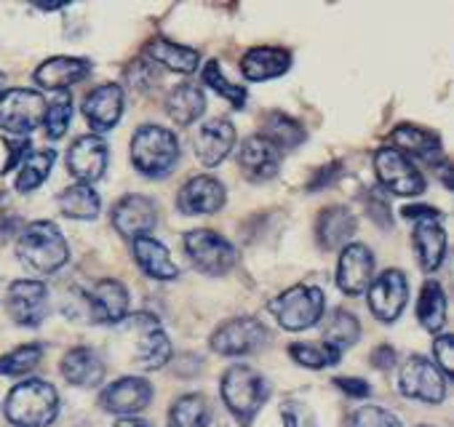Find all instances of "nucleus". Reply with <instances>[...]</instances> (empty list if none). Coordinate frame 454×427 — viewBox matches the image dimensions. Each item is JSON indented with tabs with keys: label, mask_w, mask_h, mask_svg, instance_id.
I'll return each instance as SVG.
<instances>
[{
	"label": "nucleus",
	"mask_w": 454,
	"mask_h": 427,
	"mask_svg": "<svg viewBox=\"0 0 454 427\" xmlns=\"http://www.w3.org/2000/svg\"><path fill=\"white\" fill-rule=\"evenodd\" d=\"M17 254L27 270L38 276H51L67 262L70 246L54 222H33L22 230L17 241Z\"/></svg>",
	"instance_id": "nucleus-1"
},
{
	"label": "nucleus",
	"mask_w": 454,
	"mask_h": 427,
	"mask_svg": "<svg viewBox=\"0 0 454 427\" xmlns=\"http://www.w3.org/2000/svg\"><path fill=\"white\" fill-rule=\"evenodd\" d=\"M4 411L17 427H46L59 411V395L49 382L27 379L9 392Z\"/></svg>",
	"instance_id": "nucleus-2"
},
{
	"label": "nucleus",
	"mask_w": 454,
	"mask_h": 427,
	"mask_svg": "<svg viewBox=\"0 0 454 427\" xmlns=\"http://www.w3.org/2000/svg\"><path fill=\"white\" fill-rule=\"evenodd\" d=\"M179 160V142L163 126H142L131 139V163L150 179H163Z\"/></svg>",
	"instance_id": "nucleus-3"
},
{
	"label": "nucleus",
	"mask_w": 454,
	"mask_h": 427,
	"mask_svg": "<svg viewBox=\"0 0 454 427\" xmlns=\"http://www.w3.org/2000/svg\"><path fill=\"white\" fill-rule=\"evenodd\" d=\"M268 382L249 366H233L222 377V400L241 422H252L268 400Z\"/></svg>",
	"instance_id": "nucleus-4"
},
{
	"label": "nucleus",
	"mask_w": 454,
	"mask_h": 427,
	"mask_svg": "<svg viewBox=\"0 0 454 427\" xmlns=\"http://www.w3.org/2000/svg\"><path fill=\"white\" fill-rule=\"evenodd\" d=\"M326 307V294L318 286H292L270 302V313L286 331H302L321 321Z\"/></svg>",
	"instance_id": "nucleus-5"
},
{
	"label": "nucleus",
	"mask_w": 454,
	"mask_h": 427,
	"mask_svg": "<svg viewBox=\"0 0 454 427\" xmlns=\"http://www.w3.org/2000/svg\"><path fill=\"white\" fill-rule=\"evenodd\" d=\"M43 115H46L43 94L30 89L0 91V128L4 131L14 136H27L38 126H43Z\"/></svg>",
	"instance_id": "nucleus-6"
},
{
	"label": "nucleus",
	"mask_w": 454,
	"mask_h": 427,
	"mask_svg": "<svg viewBox=\"0 0 454 427\" xmlns=\"http://www.w3.org/2000/svg\"><path fill=\"white\" fill-rule=\"evenodd\" d=\"M184 249L190 254V262L206 276H222L239 260L236 249L214 230H190L184 236Z\"/></svg>",
	"instance_id": "nucleus-7"
},
{
	"label": "nucleus",
	"mask_w": 454,
	"mask_h": 427,
	"mask_svg": "<svg viewBox=\"0 0 454 427\" xmlns=\"http://www.w3.org/2000/svg\"><path fill=\"white\" fill-rule=\"evenodd\" d=\"M398 387L406 398L422 400V403H441L446 398V379L438 371V366L427 358H409L401 366Z\"/></svg>",
	"instance_id": "nucleus-8"
},
{
	"label": "nucleus",
	"mask_w": 454,
	"mask_h": 427,
	"mask_svg": "<svg viewBox=\"0 0 454 427\" xmlns=\"http://www.w3.org/2000/svg\"><path fill=\"white\" fill-rule=\"evenodd\" d=\"M268 337L270 334L260 321H254V318H231L214 331L211 347L219 355H249V353H257L268 342Z\"/></svg>",
	"instance_id": "nucleus-9"
},
{
	"label": "nucleus",
	"mask_w": 454,
	"mask_h": 427,
	"mask_svg": "<svg viewBox=\"0 0 454 427\" xmlns=\"http://www.w3.org/2000/svg\"><path fill=\"white\" fill-rule=\"evenodd\" d=\"M374 171L385 190L395 195H419L425 190V176L393 147H382L374 155Z\"/></svg>",
	"instance_id": "nucleus-10"
},
{
	"label": "nucleus",
	"mask_w": 454,
	"mask_h": 427,
	"mask_svg": "<svg viewBox=\"0 0 454 427\" xmlns=\"http://www.w3.org/2000/svg\"><path fill=\"white\" fill-rule=\"evenodd\" d=\"M369 310L374 313V318L385 321V323H393L401 310L406 307V299H409V281L401 270H385L382 276H377L369 289Z\"/></svg>",
	"instance_id": "nucleus-11"
},
{
	"label": "nucleus",
	"mask_w": 454,
	"mask_h": 427,
	"mask_svg": "<svg viewBox=\"0 0 454 427\" xmlns=\"http://www.w3.org/2000/svg\"><path fill=\"white\" fill-rule=\"evenodd\" d=\"M9 315L20 326H41L49 307V289L41 281H14L6 294Z\"/></svg>",
	"instance_id": "nucleus-12"
},
{
	"label": "nucleus",
	"mask_w": 454,
	"mask_h": 427,
	"mask_svg": "<svg viewBox=\"0 0 454 427\" xmlns=\"http://www.w3.org/2000/svg\"><path fill=\"white\" fill-rule=\"evenodd\" d=\"M129 329L137 331V363L147 371L166 366V361L171 358V342L163 334L160 323L153 315H131L129 318Z\"/></svg>",
	"instance_id": "nucleus-13"
},
{
	"label": "nucleus",
	"mask_w": 454,
	"mask_h": 427,
	"mask_svg": "<svg viewBox=\"0 0 454 427\" xmlns=\"http://www.w3.org/2000/svg\"><path fill=\"white\" fill-rule=\"evenodd\" d=\"M107 160H110L107 142L97 134H86V136L75 139L70 152H67V168L83 184L102 179L107 171Z\"/></svg>",
	"instance_id": "nucleus-14"
},
{
	"label": "nucleus",
	"mask_w": 454,
	"mask_h": 427,
	"mask_svg": "<svg viewBox=\"0 0 454 427\" xmlns=\"http://www.w3.org/2000/svg\"><path fill=\"white\" fill-rule=\"evenodd\" d=\"M236 144V126L224 118L206 120L192 134V152L203 166H216L231 155Z\"/></svg>",
	"instance_id": "nucleus-15"
},
{
	"label": "nucleus",
	"mask_w": 454,
	"mask_h": 427,
	"mask_svg": "<svg viewBox=\"0 0 454 427\" xmlns=\"http://www.w3.org/2000/svg\"><path fill=\"white\" fill-rule=\"evenodd\" d=\"M158 222L155 203L145 195H123L113 208V228L126 238L147 236Z\"/></svg>",
	"instance_id": "nucleus-16"
},
{
	"label": "nucleus",
	"mask_w": 454,
	"mask_h": 427,
	"mask_svg": "<svg viewBox=\"0 0 454 427\" xmlns=\"http://www.w3.org/2000/svg\"><path fill=\"white\" fill-rule=\"evenodd\" d=\"M441 211H433L427 217H419L414 220V236H411V244H414V252H417V260H419V268L425 273H433L441 268L443 257H446V233L441 228Z\"/></svg>",
	"instance_id": "nucleus-17"
},
{
	"label": "nucleus",
	"mask_w": 454,
	"mask_h": 427,
	"mask_svg": "<svg viewBox=\"0 0 454 427\" xmlns=\"http://www.w3.org/2000/svg\"><path fill=\"white\" fill-rule=\"evenodd\" d=\"M372 273H374V257L364 244H350L342 249L337 265V286L348 297H361L372 283Z\"/></svg>",
	"instance_id": "nucleus-18"
},
{
	"label": "nucleus",
	"mask_w": 454,
	"mask_h": 427,
	"mask_svg": "<svg viewBox=\"0 0 454 427\" xmlns=\"http://www.w3.org/2000/svg\"><path fill=\"white\" fill-rule=\"evenodd\" d=\"M153 400V384L142 377H123L102 390L99 403L113 414H137Z\"/></svg>",
	"instance_id": "nucleus-19"
},
{
	"label": "nucleus",
	"mask_w": 454,
	"mask_h": 427,
	"mask_svg": "<svg viewBox=\"0 0 454 427\" xmlns=\"http://www.w3.org/2000/svg\"><path fill=\"white\" fill-rule=\"evenodd\" d=\"M239 163L241 171L252 179V182H268L278 174L281 168V150L268 142L262 134L249 136L241 150H239Z\"/></svg>",
	"instance_id": "nucleus-20"
},
{
	"label": "nucleus",
	"mask_w": 454,
	"mask_h": 427,
	"mask_svg": "<svg viewBox=\"0 0 454 427\" xmlns=\"http://www.w3.org/2000/svg\"><path fill=\"white\" fill-rule=\"evenodd\" d=\"M121 113H123V89L118 83L97 86L83 102V115L94 131H110L121 120Z\"/></svg>",
	"instance_id": "nucleus-21"
},
{
	"label": "nucleus",
	"mask_w": 454,
	"mask_h": 427,
	"mask_svg": "<svg viewBox=\"0 0 454 427\" xmlns=\"http://www.w3.org/2000/svg\"><path fill=\"white\" fill-rule=\"evenodd\" d=\"M89 307L97 323H121L129 313V291L113 278L97 281L89 291Z\"/></svg>",
	"instance_id": "nucleus-22"
},
{
	"label": "nucleus",
	"mask_w": 454,
	"mask_h": 427,
	"mask_svg": "<svg viewBox=\"0 0 454 427\" xmlns=\"http://www.w3.org/2000/svg\"><path fill=\"white\" fill-rule=\"evenodd\" d=\"M182 214H214L224 206V187L214 176H192L176 195Z\"/></svg>",
	"instance_id": "nucleus-23"
},
{
	"label": "nucleus",
	"mask_w": 454,
	"mask_h": 427,
	"mask_svg": "<svg viewBox=\"0 0 454 427\" xmlns=\"http://www.w3.org/2000/svg\"><path fill=\"white\" fill-rule=\"evenodd\" d=\"M89 73H91V62L89 59L54 57V59L43 62L35 70V83L41 89H49V91H65V89L81 83L83 78H89Z\"/></svg>",
	"instance_id": "nucleus-24"
},
{
	"label": "nucleus",
	"mask_w": 454,
	"mask_h": 427,
	"mask_svg": "<svg viewBox=\"0 0 454 427\" xmlns=\"http://www.w3.org/2000/svg\"><path fill=\"white\" fill-rule=\"evenodd\" d=\"M131 249H134V260L139 262V268L150 278H155V281H174L179 276L174 260L168 257V249L163 244H158L155 238H150V236L134 238Z\"/></svg>",
	"instance_id": "nucleus-25"
},
{
	"label": "nucleus",
	"mask_w": 454,
	"mask_h": 427,
	"mask_svg": "<svg viewBox=\"0 0 454 427\" xmlns=\"http://www.w3.org/2000/svg\"><path fill=\"white\" fill-rule=\"evenodd\" d=\"M289 65H292L289 51L260 46V49H252L241 59V73H244L247 81H270V78L284 75L289 70Z\"/></svg>",
	"instance_id": "nucleus-26"
},
{
	"label": "nucleus",
	"mask_w": 454,
	"mask_h": 427,
	"mask_svg": "<svg viewBox=\"0 0 454 427\" xmlns=\"http://www.w3.org/2000/svg\"><path fill=\"white\" fill-rule=\"evenodd\" d=\"M62 374L67 382L78 387H94L105 379V363L89 347H75L62 361Z\"/></svg>",
	"instance_id": "nucleus-27"
},
{
	"label": "nucleus",
	"mask_w": 454,
	"mask_h": 427,
	"mask_svg": "<svg viewBox=\"0 0 454 427\" xmlns=\"http://www.w3.org/2000/svg\"><path fill=\"white\" fill-rule=\"evenodd\" d=\"M390 144L401 155L409 152V155L422 158L427 163H441V142L433 134H427V131H422L417 126H398L390 134Z\"/></svg>",
	"instance_id": "nucleus-28"
},
{
	"label": "nucleus",
	"mask_w": 454,
	"mask_h": 427,
	"mask_svg": "<svg viewBox=\"0 0 454 427\" xmlns=\"http://www.w3.org/2000/svg\"><path fill=\"white\" fill-rule=\"evenodd\" d=\"M356 233V217L337 206V208H326L318 217V241L324 249H340L348 238H353Z\"/></svg>",
	"instance_id": "nucleus-29"
},
{
	"label": "nucleus",
	"mask_w": 454,
	"mask_h": 427,
	"mask_svg": "<svg viewBox=\"0 0 454 427\" xmlns=\"http://www.w3.org/2000/svg\"><path fill=\"white\" fill-rule=\"evenodd\" d=\"M203 110H206V97H203V91H200L198 86H192V83H184V86L174 89L171 97H168V102H166V113H168V118H171L176 126H190V123H195V120L203 115Z\"/></svg>",
	"instance_id": "nucleus-30"
},
{
	"label": "nucleus",
	"mask_w": 454,
	"mask_h": 427,
	"mask_svg": "<svg viewBox=\"0 0 454 427\" xmlns=\"http://www.w3.org/2000/svg\"><path fill=\"white\" fill-rule=\"evenodd\" d=\"M147 54L158 65H163V67H168L174 73H184V75L195 73L198 59H200L195 49H187V46H179V43H171V41H163V38L150 41L147 43Z\"/></svg>",
	"instance_id": "nucleus-31"
},
{
	"label": "nucleus",
	"mask_w": 454,
	"mask_h": 427,
	"mask_svg": "<svg viewBox=\"0 0 454 427\" xmlns=\"http://www.w3.org/2000/svg\"><path fill=\"white\" fill-rule=\"evenodd\" d=\"M59 211L70 220H94L99 214V195L89 184H73L57 198Z\"/></svg>",
	"instance_id": "nucleus-32"
},
{
	"label": "nucleus",
	"mask_w": 454,
	"mask_h": 427,
	"mask_svg": "<svg viewBox=\"0 0 454 427\" xmlns=\"http://www.w3.org/2000/svg\"><path fill=\"white\" fill-rule=\"evenodd\" d=\"M417 318L422 323V329H427L430 334L441 331L446 323V297L441 291V286L435 281H425L419 302H417Z\"/></svg>",
	"instance_id": "nucleus-33"
},
{
	"label": "nucleus",
	"mask_w": 454,
	"mask_h": 427,
	"mask_svg": "<svg viewBox=\"0 0 454 427\" xmlns=\"http://www.w3.org/2000/svg\"><path fill=\"white\" fill-rule=\"evenodd\" d=\"M168 427H208V403L203 395H182L168 411Z\"/></svg>",
	"instance_id": "nucleus-34"
},
{
	"label": "nucleus",
	"mask_w": 454,
	"mask_h": 427,
	"mask_svg": "<svg viewBox=\"0 0 454 427\" xmlns=\"http://www.w3.org/2000/svg\"><path fill=\"white\" fill-rule=\"evenodd\" d=\"M262 136L268 142H273L278 150L281 147L284 150H292V147H297L305 139V128L297 120H292L289 115H284V113H270L265 118V134Z\"/></svg>",
	"instance_id": "nucleus-35"
},
{
	"label": "nucleus",
	"mask_w": 454,
	"mask_h": 427,
	"mask_svg": "<svg viewBox=\"0 0 454 427\" xmlns=\"http://www.w3.org/2000/svg\"><path fill=\"white\" fill-rule=\"evenodd\" d=\"M54 150H43V152H27L25 160H22V171L17 176V190L20 192H30L35 190L49 174H51V166H54Z\"/></svg>",
	"instance_id": "nucleus-36"
},
{
	"label": "nucleus",
	"mask_w": 454,
	"mask_h": 427,
	"mask_svg": "<svg viewBox=\"0 0 454 427\" xmlns=\"http://www.w3.org/2000/svg\"><path fill=\"white\" fill-rule=\"evenodd\" d=\"M361 337V326H358V321L350 315V313H345V310H334V315L326 321V326H324V345H332V347H337L340 353L345 350V347H350L356 339Z\"/></svg>",
	"instance_id": "nucleus-37"
},
{
	"label": "nucleus",
	"mask_w": 454,
	"mask_h": 427,
	"mask_svg": "<svg viewBox=\"0 0 454 427\" xmlns=\"http://www.w3.org/2000/svg\"><path fill=\"white\" fill-rule=\"evenodd\" d=\"M289 355L297 361V363H302V366H308V369H324V366H334V363H340V358H342V353L337 350V347H332V345H292L289 347Z\"/></svg>",
	"instance_id": "nucleus-38"
},
{
	"label": "nucleus",
	"mask_w": 454,
	"mask_h": 427,
	"mask_svg": "<svg viewBox=\"0 0 454 427\" xmlns=\"http://www.w3.org/2000/svg\"><path fill=\"white\" fill-rule=\"evenodd\" d=\"M41 355H43V347L41 345L17 347L14 353L0 358V374H4V377H22V374L33 371L41 363Z\"/></svg>",
	"instance_id": "nucleus-39"
},
{
	"label": "nucleus",
	"mask_w": 454,
	"mask_h": 427,
	"mask_svg": "<svg viewBox=\"0 0 454 427\" xmlns=\"http://www.w3.org/2000/svg\"><path fill=\"white\" fill-rule=\"evenodd\" d=\"M203 81H206L216 94H222L236 110L244 107V102H247V89H241V86H236V83L227 81V78L222 75V67H219L216 59H214V62H206V67H203Z\"/></svg>",
	"instance_id": "nucleus-40"
},
{
	"label": "nucleus",
	"mask_w": 454,
	"mask_h": 427,
	"mask_svg": "<svg viewBox=\"0 0 454 427\" xmlns=\"http://www.w3.org/2000/svg\"><path fill=\"white\" fill-rule=\"evenodd\" d=\"M70 115H73V105H70V97H57L49 107H46V115H43V128L49 134V139H59L67 126H70Z\"/></svg>",
	"instance_id": "nucleus-41"
},
{
	"label": "nucleus",
	"mask_w": 454,
	"mask_h": 427,
	"mask_svg": "<svg viewBox=\"0 0 454 427\" xmlns=\"http://www.w3.org/2000/svg\"><path fill=\"white\" fill-rule=\"evenodd\" d=\"M348 427H403V424L398 422V416H393L380 406H364L350 416Z\"/></svg>",
	"instance_id": "nucleus-42"
},
{
	"label": "nucleus",
	"mask_w": 454,
	"mask_h": 427,
	"mask_svg": "<svg viewBox=\"0 0 454 427\" xmlns=\"http://www.w3.org/2000/svg\"><path fill=\"white\" fill-rule=\"evenodd\" d=\"M281 419H284V427H318L316 424V416L308 406L297 403V400H289L284 403L281 408Z\"/></svg>",
	"instance_id": "nucleus-43"
},
{
	"label": "nucleus",
	"mask_w": 454,
	"mask_h": 427,
	"mask_svg": "<svg viewBox=\"0 0 454 427\" xmlns=\"http://www.w3.org/2000/svg\"><path fill=\"white\" fill-rule=\"evenodd\" d=\"M433 355H435L443 374L454 371V342H451V337H438L433 342Z\"/></svg>",
	"instance_id": "nucleus-44"
},
{
	"label": "nucleus",
	"mask_w": 454,
	"mask_h": 427,
	"mask_svg": "<svg viewBox=\"0 0 454 427\" xmlns=\"http://www.w3.org/2000/svg\"><path fill=\"white\" fill-rule=\"evenodd\" d=\"M337 382V387L340 390H345L350 398H366L369 392H372V387L364 382V379H353V377H340V379H334Z\"/></svg>",
	"instance_id": "nucleus-45"
},
{
	"label": "nucleus",
	"mask_w": 454,
	"mask_h": 427,
	"mask_svg": "<svg viewBox=\"0 0 454 427\" xmlns=\"http://www.w3.org/2000/svg\"><path fill=\"white\" fill-rule=\"evenodd\" d=\"M372 361H374V366H377V369H390V366L395 363V353H393V347L380 345V347L372 353Z\"/></svg>",
	"instance_id": "nucleus-46"
},
{
	"label": "nucleus",
	"mask_w": 454,
	"mask_h": 427,
	"mask_svg": "<svg viewBox=\"0 0 454 427\" xmlns=\"http://www.w3.org/2000/svg\"><path fill=\"white\" fill-rule=\"evenodd\" d=\"M115 427H150V424L142 419H121V422H115Z\"/></svg>",
	"instance_id": "nucleus-47"
},
{
	"label": "nucleus",
	"mask_w": 454,
	"mask_h": 427,
	"mask_svg": "<svg viewBox=\"0 0 454 427\" xmlns=\"http://www.w3.org/2000/svg\"><path fill=\"white\" fill-rule=\"evenodd\" d=\"M0 83H4V75H0Z\"/></svg>",
	"instance_id": "nucleus-48"
}]
</instances>
